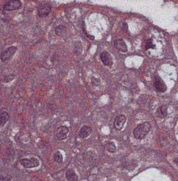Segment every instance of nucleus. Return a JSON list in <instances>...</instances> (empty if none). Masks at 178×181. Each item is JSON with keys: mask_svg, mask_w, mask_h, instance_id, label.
Masks as SVG:
<instances>
[{"mask_svg": "<svg viewBox=\"0 0 178 181\" xmlns=\"http://www.w3.org/2000/svg\"><path fill=\"white\" fill-rule=\"evenodd\" d=\"M9 115L5 111H3L0 113V126H3L7 122L9 121Z\"/></svg>", "mask_w": 178, "mask_h": 181, "instance_id": "obj_13", "label": "nucleus"}, {"mask_svg": "<svg viewBox=\"0 0 178 181\" xmlns=\"http://www.w3.org/2000/svg\"><path fill=\"white\" fill-rule=\"evenodd\" d=\"M154 87L155 90L159 93H164L166 90V86L158 76H156L154 78Z\"/></svg>", "mask_w": 178, "mask_h": 181, "instance_id": "obj_6", "label": "nucleus"}, {"mask_svg": "<svg viewBox=\"0 0 178 181\" xmlns=\"http://www.w3.org/2000/svg\"><path fill=\"white\" fill-rule=\"evenodd\" d=\"M17 51V47L16 46H9L7 49H5L0 56V59L2 60V62H8L13 57L15 53Z\"/></svg>", "mask_w": 178, "mask_h": 181, "instance_id": "obj_2", "label": "nucleus"}, {"mask_svg": "<svg viewBox=\"0 0 178 181\" xmlns=\"http://www.w3.org/2000/svg\"><path fill=\"white\" fill-rule=\"evenodd\" d=\"M157 116L160 118H164L166 116V106H161L159 108L157 111Z\"/></svg>", "mask_w": 178, "mask_h": 181, "instance_id": "obj_14", "label": "nucleus"}, {"mask_svg": "<svg viewBox=\"0 0 178 181\" xmlns=\"http://www.w3.org/2000/svg\"><path fill=\"white\" fill-rule=\"evenodd\" d=\"M92 133V128L88 126H83L79 132V136L82 139L86 138Z\"/></svg>", "mask_w": 178, "mask_h": 181, "instance_id": "obj_11", "label": "nucleus"}, {"mask_svg": "<svg viewBox=\"0 0 178 181\" xmlns=\"http://www.w3.org/2000/svg\"><path fill=\"white\" fill-rule=\"evenodd\" d=\"M22 2L19 0H11L5 2L3 6V9L5 11H14L22 8Z\"/></svg>", "mask_w": 178, "mask_h": 181, "instance_id": "obj_3", "label": "nucleus"}, {"mask_svg": "<svg viewBox=\"0 0 178 181\" xmlns=\"http://www.w3.org/2000/svg\"><path fill=\"white\" fill-rule=\"evenodd\" d=\"M69 133V128L66 126H60L56 131V138L59 140H62L67 137V134Z\"/></svg>", "mask_w": 178, "mask_h": 181, "instance_id": "obj_8", "label": "nucleus"}, {"mask_svg": "<svg viewBox=\"0 0 178 181\" xmlns=\"http://www.w3.org/2000/svg\"><path fill=\"white\" fill-rule=\"evenodd\" d=\"M54 160L57 163H62L63 161V157H62V154L60 152H56L54 155Z\"/></svg>", "mask_w": 178, "mask_h": 181, "instance_id": "obj_17", "label": "nucleus"}, {"mask_svg": "<svg viewBox=\"0 0 178 181\" xmlns=\"http://www.w3.org/2000/svg\"><path fill=\"white\" fill-rule=\"evenodd\" d=\"M151 126L149 123H144L140 124L134 129V137L137 140H141L145 137L147 135V133L150 132Z\"/></svg>", "mask_w": 178, "mask_h": 181, "instance_id": "obj_1", "label": "nucleus"}, {"mask_svg": "<svg viewBox=\"0 0 178 181\" xmlns=\"http://www.w3.org/2000/svg\"><path fill=\"white\" fill-rule=\"evenodd\" d=\"M155 46L153 45L152 43V40L151 39H148L147 42V44H146V49H148L150 48H154Z\"/></svg>", "mask_w": 178, "mask_h": 181, "instance_id": "obj_19", "label": "nucleus"}, {"mask_svg": "<svg viewBox=\"0 0 178 181\" xmlns=\"http://www.w3.org/2000/svg\"><path fill=\"white\" fill-rule=\"evenodd\" d=\"M100 60H101L102 62L103 63L104 66H106L107 67H112V65H113V59H112L110 54L108 52L103 51L100 54Z\"/></svg>", "mask_w": 178, "mask_h": 181, "instance_id": "obj_7", "label": "nucleus"}, {"mask_svg": "<svg viewBox=\"0 0 178 181\" xmlns=\"http://www.w3.org/2000/svg\"><path fill=\"white\" fill-rule=\"evenodd\" d=\"M122 29H123V31H126V30L127 29V24L126 23H124L123 24Z\"/></svg>", "mask_w": 178, "mask_h": 181, "instance_id": "obj_20", "label": "nucleus"}, {"mask_svg": "<svg viewBox=\"0 0 178 181\" xmlns=\"http://www.w3.org/2000/svg\"><path fill=\"white\" fill-rule=\"evenodd\" d=\"M51 11H52V7L49 3H45V4L40 5L38 8L37 10V13L38 16L41 18L43 17H46L50 14Z\"/></svg>", "mask_w": 178, "mask_h": 181, "instance_id": "obj_4", "label": "nucleus"}, {"mask_svg": "<svg viewBox=\"0 0 178 181\" xmlns=\"http://www.w3.org/2000/svg\"><path fill=\"white\" fill-rule=\"evenodd\" d=\"M20 163L21 165L23 166V167L25 168L37 167L39 165V161H38V160H36V159L35 158L22 159L20 160Z\"/></svg>", "mask_w": 178, "mask_h": 181, "instance_id": "obj_5", "label": "nucleus"}, {"mask_svg": "<svg viewBox=\"0 0 178 181\" xmlns=\"http://www.w3.org/2000/svg\"><path fill=\"white\" fill-rule=\"evenodd\" d=\"M113 46H114V47L116 49H117L118 50L121 51V52H123V53L127 52V44L124 42V40H123V39H118L114 40V42H113Z\"/></svg>", "mask_w": 178, "mask_h": 181, "instance_id": "obj_10", "label": "nucleus"}, {"mask_svg": "<svg viewBox=\"0 0 178 181\" xmlns=\"http://www.w3.org/2000/svg\"><path fill=\"white\" fill-rule=\"evenodd\" d=\"M7 178H8V177H3V178H1V179H0V181H7V180H4L7 179Z\"/></svg>", "mask_w": 178, "mask_h": 181, "instance_id": "obj_21", "label": "nucleus"}, {"mask_svg": "<svg viewBox=\"0 0 178 181\" xmlns=\"http://www.w3.org/2000/svg\"><path fill=\"white\" fill-rule=\"evenodd\" d=\"M66 32V28L62 25H59V26H57V27L55 29V34L57 35V36H62Z\"/></svg>", "mask_w": 178, "mask_h": 181, "instance_id": "obj_15", "label": "nucleus"}, {"mask_svg": "<svg viewBox=\"0 0 178 181\" xmlns=\"http://www.w3.org/2000/svg\"><path fill=\"white\" fill-rule=\"evenodd\" d=\"M105 148H106L108 151L110 153H114L116 151V146L115 144L112 142H108L105 145Z\"/></svg>", "mask_w": 178, "mask_h": 181, "instance_id": "obj_16", "label": "nucleus"}, {"mask_svg": "<svg viewBox=\"0 0 178 181\" xmlns=\"http://www.w3.org/2000/svg\"><path fill=\"white\" fill-rule=\"evenodd\" d=\"M66 177L68 181H78V177L73 170L69 169L66 172Z\"/></svg>", "mask_w": 178, "mask_h": 181, "instance_id": "obj_12", "label": "nucleus"}, {"mask_svg": "<svg viewBox=\"0 0 178 181\" xmlns=\"http://www.w3.org/2000/svg\"><path fill=\"white\" fill-rule=\"evenodd\" d=\"M126 121H127V118H126L124 115H119L118 117H116L115 120H114V126H115V128L118 130H122Z\"/></svg>", "mask_w": 178, "mask_h": 181, "instance_id": "obj_9", "label": "nucleus"}, {"mask_svg": "<svg viewBox=\"0 0 178 181\" xmlns=\"http://www.w3.org/2000/svg\"><path fill=\"white\" fill-rule=\"evenodd\" d=\"M14 78H15V75L12 74V75L5 76L4 78V80H3V82H5V83H8V82H10L11 80H12Z\"/></svg>", "mask_w": 178, "mask_h": 181, "instance_id": "obj_18", "label": "nucleus"}]
</instances>
